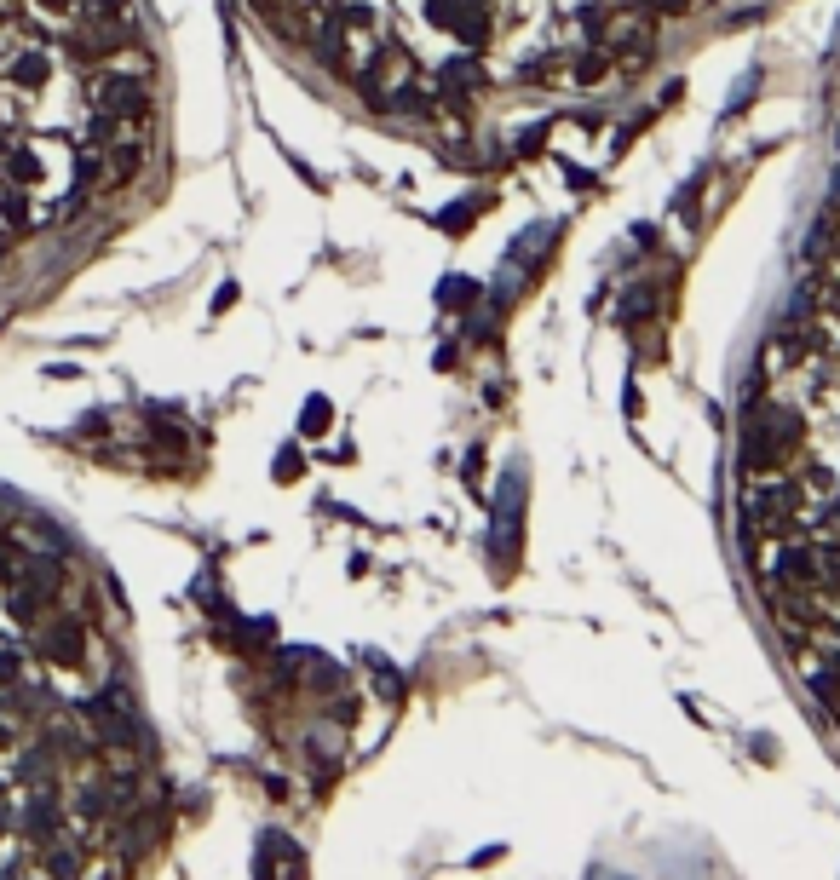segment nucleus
I'll return each mask as SVG.
<instances>
[{
  "instance_id": "nucleus-1",
  "label": "nucleus",
  "mask_w": 840,
  "mask_h": 880,
  "mask_svg": "<svg viewBox=\"0 0 840 880\" xmlns=\"http://www.w3.org/2000/svg\"><path fill=\"white\" fill-rule=\"evenodd\" d=\"M93 98H98V110L116 121H139L150 110V93H144V81H133V75H98Z\"/></svg>"
},
{
  "instance_id": "nucleus-2",
  "label": "nucleus",
  "mask_w": 840,
  "mask_h": 880,
  "mask_svg": "<svg viewBox=\"0 0 840 880\" xmlns=\"http://www.w3.org/2000/svg\"><path fill=\"white\" fill-rule=\"evenodd\" d=\"M484 87V70L472 64V58H449V64H438V75H432V93L449 98V110H461V98L478 93Z\"/></svg>"
},
{
  "instance_id": "nucleus-3",
  "label": "nucleus",
  "mask_w": 840,
  "mask_h": 880,
  "mask_svg": "<svg viewBox=\"0 0 840 880\" xmlns=\"http://www.w3.org/2000/svg\"><path fill=\"white\" fill-rule=\"evenodd\" d=\"M41 650H47L58 668H81V650H87V633H81V622H70V616H58V622L41 633Z\"/></svg>"
},
{
  "instance_id": "nucleus-4",
  "label": "nucleus",
  "mask_w": 840,
  "mask_h": 880,
  "mask_svg": "<svg viewBox=\"0 0 840 880\" xmlns=\"http://www.w3.org/2000/svg\"><path fill=\"white\" fill-rule=\"evenodd\" d=\"M777 576L789 581V587H817V581H823V564H817L812 547H783V553H777Z\"/></svg>"
},
{
  "instance_id": "nucleus-5",
  "label": "nucleus",
  "mask_w": 840,
  "mask_h": 880,
  "mask_svg": "<svg viewBox=\"0 0 840 880\" xmlns=\"http://www.w3.org/2000/svg\"><path fill=\"white\" fill-rule=\"evenodd\" d=\"M47 75H52L47 52H24V58H12V81H18L24 93H41V87H47Z\"/></svg>"
},
{
  "instance_id": "nucleus-6",
  "label": "nucleus",
  "mask_w": 840,
  "mask_h": 880,
  "mask_svg": "<svg viewBox=\"0 0 840 880\" xmlns=\"http://www.w3.org/2000/svg\"><path fill=\"white\" fill-rule=\"evenodd\" d=\"M656 317V294L651 288H628V300L616 305V323L622 328H645Z\"/></svg>"
},
{
  "instance_id": "nucleus-7",
  "label": "nucleus",
  "mask_w": 840,
  "mask_h": 880,
  "mask_svg": "<svg viewBox=\"0 0 840 880\" xmlns=\"http://www.w3.org/2000/svg\"><path fill=\"white\" fill-rule=\"evenodd\" d=\"M449 35H461L467 47H484V41H490V12H484V6H467V12L455 18V29H449Z\"/></svg>"
},
{
  "instance_id": "nucleus-8",
  "label": "nucleus",
  "mask_w": 840,
  "mask_h": 880,
  "mask_svg": "<svg viewBox=\"0 0 840 880\" xmlns=\"http://www.w3.org/2000/svg\"><path fill=\"white\" fill-rule=\"evenodd\" d=\"M484 208H490V196H461V208L438 213V225H444V231L455 236V231H467V225H472V219H478Z\"/></svg>"
},
{
  "instance_id": "nucleus-9",
  "label": "nucleus",
  "mask_w": 840,
  "mask_h": 880,
  "mask_svg": "<svg viewBox=\"0 0 840 880\" xmlns=\"http://www.w3.org/2000/svg\"><path fill=\"white\" fill-rule=\"evenodd\" d=\"M472 294H484V288H478V282H467V277H444V288H438V305L461 311V305H472Z\"/></svg>"
},
{
  "instance_id": "nucleus-10",
  "label": "nucleus",
  "mask_w": 840,
  "mask_h": 880,
  "mask_svg": "<svg viewBox=\"0 0 840 880\" xmlns=\"http://www.w3.org/2000/svg\"><path fill=\"white\" fill-rule=\"evenodd\" d=\"M605 70H610V58L605 52H582V58H576V81H582V87H593V81H605Z\"/></svg>"
},
{
  "instance_id": "nucleus-11",
  "label": "nucleus",
  "mask_w": 840,
  "mask_h": 880,
  "mask_svg": "<svg viewBox=\"0 0 840 880\" xmlns=\"http://www.w3.org/2000/svg\"><path fill=\"white\" fill-rule=\"evenodd\" d=\"M467 12V0H426V18L438 29H455V18Z\"/></svg>"
},
{
  "instance_id": "nucleus-12",
  "label": "nucleus",
  "mask_w": 840,
  "mask_h": 880,
  "mask_svg": "<svg viewBox=\"0 0 840 880\" xmlns=\"http://www.w3.org/2000/svg\"><path fill=\"white\" fill-rule=\"evenodd\" d=\"M305 438H323V426H328V397H311V403H305Z\"/></svg>"
},
{
  "instance_id": "nucleus-13",
  "label": "nucleus",
  "mask_w": 840,
  "mask_h": 880,
  "mask_svg": "<svg viewBox=\"0 0 840 880\" xmlns=\"http://www.w3.org/2000/svg\"><path fill=\"white\" fill-rule=\"evenodd\" d=\"M12 179H18V185H41V162H35V150H18V156H12Z\"/></svg>"
},
{
  "instance_id": "nucleus-14",
  "label": "nucleus",
  "mask_w": 840,
  "mask_h": 880,
  "mask_svg": "<svg viewBox=\"0 0 840 880\" xmlns=\"http://www.w3.org/2000/svg\"><path fill=\"white\" fill-rule=\"evenodd\" d=\"M0 213H6V225H29V202H24V190H12V196L0 202Z\"/></svg>"
},
{
  "instance_id": "nucleus-15",
  "label": "nucleus",
  "mask_w": 840,
  "mask_h": 880,
  "mask_svg": "<svg viewBox=\"0 0 840 880\" xmlns=\"http://www.w3.org/2000/svg\"><path fill=\"white\" fill-rule=\"evenodd\" d=\"M47 875L52 880H75V857L70 852H47Z\"/></svg>"
},
{
  "instance_id": "nucleus-16",
  "label": "nucleus",
  "mask_w": 840,
  "mask_h": 880,
  "mask_svg": "<svg viewBox=\"0 0 840 880\" xmlns=\"http://www.w3.org/2000/svg\"><path fill=\"white\" fill-rule=\"evenodd\" d=\"M541 144H547V121H536L530 133H518V139H513V150L524 156V150H541Z\"/></svg>"
},
{
  "instance_id": "nucleus-17",
  "label": "nucleus",
  "mask_w": 840,
  "mask_h": 880,
  "mask_svg": "<svg viewBox=\"0 0 840 880\" xmlns=\"http://www.w3.org/2000/svg\"><path fill=\"white\" fill-rule=\"evenodd\" d=\"M18 673H24L18 650H0V685H18Z\"/></svg>"
},
{
  "instance_id": "nucleus-18",
  "label": "nucleus",
  "mask_w": 840,
  "mask_h": 880,
  "mask_svg": "<svg viewBox=\"0 0 840 880\" xmlns=\"http://www.w3.org/2000/svg\"><path fill=\"white\" fill-rule=\"evenodd\" d=\"M277 478H282V484H288V478H300V455H294V449H282V455H277Z\"/></svg>"
},
{
  "instance_id": "nucleus-19",
  "label": "nucleus",
  "mask_w": 840,
  "mask_h": 880,
  "mask_svg": "<svg viewBox=\"0 0 840 880\" xmlns=\"http://www.w3.org/2000/svg\"><path fill=\"white\" fill-rule=\"evenodd\" d=\"M691 0H651V12H685Z\"/></svg>"
},
{
  "instance_id": "nucleus-20",
  "label": "nucleus",
  "mask_w": 840,
  "mask_h": 880,
  "mask_svg": "<svg viewBox=\"0 0 840 880\" xmlns=\"http://www.w3.org/2000/svg\"><path fill=\"white\" fill-rule=\"evenodd\" d=\"M0 587H12V553H0Z\"/></svg>"
},
{
  "instance_id": "nucleus-21",
  "label": "nucleus",
  "mask_w": 840,
  "mask_h": 880,
  "mask_svg": "<svg viewBox=\"0 0 840 880\" xmlns=\"http://www.w3.org/2000/svg\"><path fill=\"white\" fill-rule=\"evenodd\" d=\"M41 6H52V12H70L75 0H41Z\"/></svg>"
},
{
  "instance_id": "nucleus-22",
  "label": "nucleus",
  "mask_w": 840,
  "mask_h": 880,
  "mask_svg": "<svg viewBox=\"0 0 840 880\" xmlns=\"http://www.w3.org/2000/svg\"><path fill=\"white\" fill-rule=\"evenodd\" d=\"M6 742H12V731H6V725H0V748H6Z\"/></svg>"
},
{
  "instance_id": "nucleus-23",
  "label": "nucleus",
  "mask_w": 840,
  "mask_h": 880,
  "mask_svg": "<svg viewBox=\"0 0 840 880\" xmlns=\"http://www.w3.org/2000/svg\"><path fill=\"white\" fill-rule=\"evenodd\" d=\"M835 144H840V127H835Z\"/></svg>"
}]
</instances>
